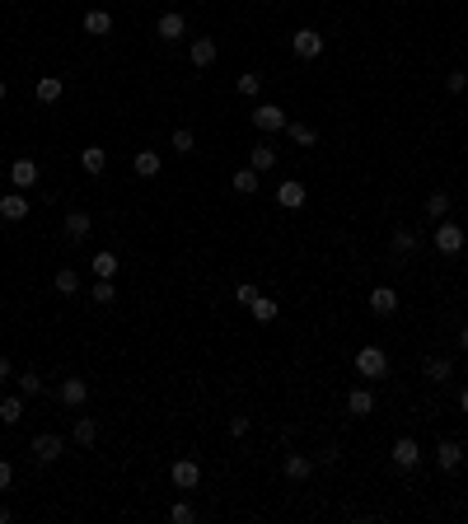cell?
<instances>
[{"label": "cell", "mask_w": 468, "mask_h": 524, "mask_svg": "<svg viewBox=\"0 0 468 524\" xmlns=\"http://www.w3.org/2000/svg\"><path fill=\"white\" fill-rule=\"evenodd\" d=\"M356 374H365V379H384V374H389V356H384V347H360L356 351Z\"/></svg>", "instance_id": "cell-1"}, {"label": "cell", "mask_w": 468, "mask_h": 524, "mask_svg": "<svg viewBox=\"0 0 468 524\" xmlns=\"http://www.w3.org/2000/svg\"><path fill=\"white\" fill-rule=\"evenodd\" d=\"M286 122H291V117H286V108H277V103H258V108H253V126H258V131H281Z\"/></svg>", "instance_id": "cell-2"}, {"label": "cell", "mask_w": 468, "mask_h": 524, "mask_svg": "<svg viewBox=\"0 0 468 524\" xmlns=\"http://www.w3.org/2000/svg\"><path fill=\"white\" fill-rule=\"evenodd\" d=\"M291 47H295V57H305V61H314V57L323 52V33H314V29H300V33H291Z\"/></svg>", "instance_id": "cell-3"}, {"label": "cell", "mask_w": 468, "mask_h": 524, "mask_svg": "<svg viewBox=\"0 0 468 524\" xmlns=\"http://www.w3.org/2000/svg\"><path fill=\"white\" fill-rule=\"evenodd\" d=\"M393 463H398V468H417L421 463V445L412 435H398V440H393Z\"/></svg>", "instance_id": "cell-4"}, {"label": "cell", "mask_w": 468, "mask_h": 524, "mask_svg": "<svg viewBox=\"0 0 468 524\" xmlns=\"http://www.w3.org/2000/svg\"><path fill=\"white\" fill-rule=\"evenodd\" d=\"M436 248L445 253V258H454V253L464 248V225H440L436 230Z\"/></svg>", "instance_id": "cell-5"}, {"label": "cell", "mask_w": 468, "mask_h": 524, "mask_svg": "<svg viewBox=\"0 0 468 524\" xmlns=\"http://www.w3.org/2000/svg\"><path fill=\"white\" fill-rule=\"evenodd\" d=\"M169 478H173V487H197V482H202V463L197 459H178Z\"/></svg>", "instance_id": "cell-6"}, {"label": "cell", "mask_w": 468, "mask_h": 524, "mask_svg": "<svg viewBox=\"0 0 468 524\" xmlns=\"http://www.w3.org/2000/svg\"><path fill=\"white\" fill-rule=\"evenodd\" d=\"M61 435H38V440H33V459L38 463H57L61 459Z\"/></svg>", "instance_id": "cell-7"}, {"label": "cell", "mask_w": 468, "mask_h": 524, "mask_svg": "<svg viewBox=\"0 0 468 524\" xmlns=\"http://www.w3.org/2000/svg\"><path fill=\"white\" fill-rule=\"evenodd\" d=\"M155 33H159V43H178V38H183L187 33V24H183V15H159V24H155Z\"/></svg>", "instance_id": "cell-8"}, {"label": "cell", "mask_w": 468, "mask_h": 524, "mask_svg": "<svg viewBox=\"0 0 468 524\" xmlns=\"http://www.w3.org/2000/svg\"><path fill=\"white\" fill-rule=\"evenodd\" d=\"M370 309L379 314V319H389L393 309H398V291H389V286H374V291H370Z\"/></svg>", "instance_id": "cell-9"}, {"label": "cell", "mask_w": 468, "mask_h": 524, "mask_svg": "<svg viewBox=\"0 0 468 524\" xmlns=\"http://www.w3.org/2000/svg\"><path fill=\"white\" fill-rule=\"evenodd\" d=\"M10 183H15V187H33V183H38V164H33L29 154L10 164Z\"/></svg>", "instance_id": "cell-10"}, {"label": "cell", "mask_w": 468, "mask_h": 524, "mask_svg": "<svg viewBox=\"0 0 468 524\" xmlns=\"http://www.w3.org/2000/svg\"><path fill=\"white\" fill-rule=\"evenodd\" d=\"M436 463L445 468V473L459 468V463H464V445H459V440H440V445H436Z\"/></svg>", "instance_id": "cell-11"}, {"label": "cell", "mask_w": 468, "mask_h": 524, "mask_svg": "<svg viewBox=\"0 0 468 524\" xmlns=\"http://www.w3.org/2000/svg\"><path fill=\"white\" fill-rule=\"evenodd\" d=\"M421 374H426L431 384H445V379L454 374V365L445 361V356H426V361H421Z\"/></svg>", "instance_id": "cell-12"}, {"label": "cell", "mask_w": 468, "mask_h": 524, "mask_svg": "<svg viewBox=\"0 0 468 524\" xmlns=\"http://www.w3.org/2000/svg\"><path fill=\"white\" fill-rule=\"evenodd\" d=\"M24 216H29V197L5 192V197H0V220H24Z\"/></svg>", "instance_id": "cell-13"}, {"label": "cell", "mask_w": 468, "mask_h": 524, "mask_svg": "<svg viewBox=\"0 0 468 524\" xmlns=\"http://www.w3.org/2000/svg\"><path fill=\"white\" fill-rule=\"evenodd\" d=\"M33 94H38V103H57L66 94V85H61V75H43L38 85H33Z\"/></svg>", "instance_id": "cell-14"}, {"label": "cell", "mask_w": 468, "mask_h": 524, "mask_svg": "<svg viewBox=\"0 0 468 524\" xmlns=\"http://www.w3.org/2000/svg\"><path fill=\"white\" fill-rule=\"evenodd\" d=\"M346 412L351 416H370L374 412V393L370 388H351V393H346Z\"/></svg>", "instance_id": "cell-15"}, {"label": "cell", "mask_w": 468, "mask_h": 524, "mask_svg": "<svg viewBox=\"0 0 468 524\" xmlns=\"http://www.w3.org/2000/svg\"><path fill=\"white\" fill-rule=\"evenodd\" d=\"M85 398H89V384H85L80 374H71V379L61 384V402H66V407H80Z\"/></svg>", "instance_id": "cell-16"}, {"label": "cell", "mask_w": 468, "mask_h": 524, "mask_svg": "<svg viewBox=\"0 0 468 524\" xmlns=\"http://www.w3.org/2000/svg\"><path fill=\"white\" fill-rule=\"evenodd\" d=\"M80 164H85V173H89V178H98V173L108 169V154L98 150V145H85V150H80Z\"/></svg>", "instance_id": "cell-17"}, {"label": "cell", "mask_w": 468, "mask_h": 524, "mask_svg": "<svg viewBox=\"0 0 468 524\" xmlns=\"http://www.w3.org/2000/svg\"><path fill=\"white\" fill-rule=\"evenodd\" d=\"M277 201L286 206V211L305 206V183H295V178H291V183H281V187H277Z\"/></svg>", "instance_id": "cell-18"}, {"label": "cell", "mask_w": 468, "mask_h": 524, "mask_svg": "<svg viewBox=\"0 0 468 524\" xmlns=\"http://www.w3.org/2000/svg\"><path fill=\"white\" fill-rule=\"evenodd\" d=\"M85 33H94V38L112 33V15L108 10H85Z\"/></svg>", "instance_id": "cell-19"}, {"label": "cell", "mask_w": 468, "mask_h": 524, "mask_svg": "<svg viewBox=\"0 0 468 524\" xmlns=\"http://www.w3.org/2000/svg\"><path fill=\"white\" fill-rule=\"evenodd\" d=\"M187 57H192V66L202 71V66L216 61V43H211V38H192V52H187Z\"/></svg>", "instance_id": "cell-20"}, {"label": "cell", "mask_w": 468, "mask_h": 524, "mask_svg": "<svg viewBox=\"0 0 468 524\" xmlns=\"http://www.w3.org/2000/svg\"><path fill=\"white\" fill-rule=\"evenodd\" d=\"M314 473V459H305V454H291V459H286V478L291 482H305Z\"/></svg>", "instance_id": "cell-21"}, {"label": "cell", "mask_w": 468, "mask_h": 524, "mask_svg": "<svg viewBox=\"0 0 468 524\" xmlns=\"http://www.w3.org/2000/svg\"><path fill=\"white\" fill-rule=\"evenodd\" d=\"M89 225H94V220L85 216V211H71V216H66V239H75V244H80V239L89 234Z\"/></svg>", "instance_id": "cell-22"}, {"label": "cell", "mask_w": 468, "mask_h": 524, "mask_svg": "<svg viewBox=\"0 0 468 524\" xmlns=\"http://www.w3.org/2000/svg\"><path fill=\"white\" fill-rule=\"evenodd\" d=\"M117 267H122V262H117V253H94V277L112 281V277H117Z\"/></svg>", "instance_id": "cell-23"}, {"label": "cell", "mask_w": 468, "mask_h": 524, "mask_svg": "<svg viewBox=\"0 0 468 524\" xmlns=\"http://www.w3.org/2000/svg\"><path fill=\"white\" fill-rule=\"evenodd\" d=\"M272 164H277V150H272V145H253L249 150V169H272Z\"/></svg>", "instance_id": "cell-24"}, {"label": "cell", "mask_w": 468, "mask_h": 524, "mask_svg": "<svg viewBox=\"0 0 468 524\" xmlns=\"http://www.w3.org/2000/svg\"><path fill=\"white\" fill-rule=\"evenodd\" d=\"M131 169H136L140 178H155V173H159V154L155 150H140L136 159H131Z\"/></svg>", "instance_id": "cell-25"}, {"label": "cell", "mask_w": 468, "mask_h": 524, "mask_svg": "<svg viewBox=\"0 0 468 524\" xmlns=\"http://www.w3.org/2000/svg\"><path fill=\"white\" fill-rule=\"evenodd\" d=\"M0 421H5V426L24 421V398H0Z\"/></svg>", "instance_id": "cell-26"}, {"label": "cell", "mask_w": 468, "mask_h": 524, "mask_svg": "<svg viewBox=\"0 0 468 524\" xmlns=\"http://www.w3.org/2000/svg\"><path fill=\"white\" fill-rule=\"evenodd\" d=\"M94 440H98V421H89V416H80V421H75V445H85V449H89Z\"/></svg>", "instance_id": "cell-27"}, {"label": "cell", "mask_w": 468, "mask_h": 524, "mask_svg": "<svg viewBox=\"0 0 468 524\" xmlns=\"http://www.w3.org/2000/svg\"><path fill=\"white\" fill-rule=\"evenodd\" d=\"M389 244H393V253H412V248H417V230H407V225H398Z\"/></svg>", "instance_id": "cell-28"}, {"label": "cell", "mask_w": 468, "mask_h": 524, "mask_svg": "<svg viewBox=\"0 0 468 524\" xmlns=\"http://www.w3.org/2000/svg\"><path fill=\"white\" fill-rule=\"evenodd\" d=\"M286 131H291V140H295V145H319V131H314V126H305V122H286Z\"/></svg>", "instance_id": "cell-29"}, {"label": "cell", "mask_w": 468, "mask_h": 524, "mask_svg": "<svg viewBox=\"0 0 468 524\" xmlns=\"http://www.w3.org/2000/svg\"><path fill=\"white\" fill-rule=\"evenodd\" d=\"M249 309H253V319H258V323H272V319H277V300H267V295H258Z\"/></svg>", "instance_id": "cell-30"}, {"label": "cell", "mask_w": 468, "mask_h": 524, "mask_svg": "<svg viewBox=\"0 0 468 524\" xmlns=\"http://www.w3.org/2000/svg\"><path fill=\"white\" fill-rule=\"evenodd\" d=\"M445 211H450V192H431V197H426V216L445 220Z\"/></svg>", "instance_id": "cell-31"}, {"label": "cell", "mask_w": 468, "mask_h": 524, "mask_svg": "<svg viewBox=\"0 0 468 524\" xmlns=\"http://www.w3.org/2000/svg\"><path fill=\"white\" fill-rule=\"evenodd\" d=\"M234 192H244V197L258 192V169H239V173H234Z\"/></svg>", "instance_id": "cell-32"}, {"label": "cell", "mask_w": 468, "mask_h": 524, "mask_svg": "<svg viewBox=\"0 0 468 524\" xmlns=\"http://www.w3.org/2000/svg\"><path fill=\"white\" fill-rule=\"evenodd\" d=\"M89 300H94V305H112V300H117V291H112V281H103V277H98V286L89 291Z\"/></svg>", "instance_id": "cell-33"}, {"label": "cell", "mask_w": 468, "mask_h": 524, "mask_svg": "<svg viewBox=\"0 0 468 524\" xmlns=\"http://www.w3.org/2000/svg\"><path fill=\"white\" fill-rule=\"evenodd\" d=\"M57 291H61V295H75V291H80V277L71 272V267H61V272H57Z\"/></svg>", "instance_id": "cell-34"}, {"label": "cell", "mask_w": 468, "mask_h": 524, "mask_svg": "<svg viewBox=\"0 0 468 524\" xmlns=\"http://www.w3.org/2000/svg\"><path fill=\"white\" fill-rule=\"evenodd\" d=\"M19 393H24V398H33V393H43V374H19Z\"/></svg>", "instance_id": "cell-35"}, {"label": "cell", "mask_w": 468, "mask_h": 524, "mask_svg": "<svg viewBox=\"0 0 468 524\" xmlns=\"http://www.w3.org/2000/svg\"><path fill=\"white\" fill-rule=\"evenodd\" d=\"M192 145H197V140H192V131H187V126H178V131H173V150H178V154H192Z\"/></svg>", "instance_id": "cell-36"}, {"label": "cell", "mask_w": 468, "mask_h": 524, "mask_svg": "<svg viewBox=\"0 0 468 524\" xmlns=\"http://www.w3.org/2000/svg\"><path fill=\"white\" fill-rule=\"evenodd\" d=\"M258 89H263V75H253V71L249 75H239V94H244V99H253Z\"/></svg>", "instance_id": "cell-37"}, {"label": "cell", "mask_w": 468, "mask_h": 524, "mask_svg": "<svg viewBox=\"0 0 468 524\" xmlns=\"http://www.w3.org/2000/svg\"><path fill=\"white\" fill-rule=\"evenodd\" d=\"M253 300H258V286L239 281V286H234V305H253Z\"/></svg>", "instance_id": "cell-38"}, {"label": "cell", "mask_w": 468, "mask_h": 524, "mask_svg": "<svg viewBox=\"0 0 468 524\" xmlns=\"http://www.w3.org/2000/svg\"><path fill=\"white\" fill-rule=\"evenodd\" d=\"M169 520H173V524H192V520H197V510H192V506H183V501H178V506L169 510Z\"/></svg>", "instance_id": "cell-39"}, {"label": "cell", "mask_w": 468, "mask_h": 524, "mask_svg": "<svg viewBox=\"0 0 468 524\" xmlns=\"http://www.w3.org/2000/svg\"><path fill=\"white\" fill-rule=\"evenodd\" d=\"M445 89H450V94H464V89H468V75H464V71H450V75H445Z\"/></svg>", "instance_id": "cell-40"}, {"label": "cell", "mask_w": 468, "mask_h": 524, "mask_svg": "<svg viewBox=\"0 0 468 524\" xmlns=\"http://www.w3.org/2000/svg\"><path fill=\"white\" fill-rule=\"evenodd\" d=\"M230 435H249V416H244V412L230 416Z\"/></svg>", "instance_id": "cell-41"}, {"label": "cell", "mask_w": 468, "mask_h": 524, "mask_svg": "<svg viewBox=\"0 0 468 524\" xmlns=\"http://www.w3.org/2000/svg\"><path fill=\"white\" fill-rule=\"evenodd\" d=\"M10 482H15V468L0 459V492H10Z\"/></svg>", "instance_id": "cell-42"}, {"label": "cell", "mask_w": 468, "mask_h": 524, "mask_svg": "<svg viewBox=\"0 0 468 524\" xmlns=\"http://www.w3.org/2000/svg\"><path fill=\"white\" fill-rule=\"evenodd\" d=\"M10 379H19V374L10 370V361H5V356H0V384H10Z\"/></svg>", "instance_id": "cell-43"}, {"label": "cell", "mask_w": 468, "mask_h": 524, "mask_svg": "<svg viewBox=\"0 0 468 524\" xmlns=\"http://www.w3.org/2000/svg\"><path fill=\"white\" fill-rule=\"evenodd\" d=\"M459 347H464V351H468V323L459 328Z\"/></svg>", "instance_id": "cell-44"}, {"label": "cell", "mask_w": 468, "mask_h": 524, "mask_svg": "<svg viewBox=\"0 0 468 524\" xmlns=\"http://www.w3.org/2000/svg\"><path fill=\"white\" fill-rule=\"evenodd\" d=\"M15 520V515H10V506H0V524H10Z\"/></svg>", "instance_id": "cell-45"}, {"label": "cell", "mask_w": 468, "mask_h": 524, "mask_svg": "<svg viewBox=\"0 0 468 524\" xmlns=\"http://www.w3.org/2000/svg\"><path fill=\"white\" fill-rule=\"evenodd\" d=\"M459 407H464V412H468V388H464V393H459Z\"/></svg>", "instance_id": "cell-46"}, {"label": "cell", "mask_w": 468, "mask_h": 524, "mask_svg": "<svg viewBox=\"0 0 468 524\" xmlns=\"http://www.w3.org/2000/svg\"><path fill=\"white\" fill-rule=\"evenodd\" d=\"M0 99H5V80H0Z\"/></svg>", "instance_id": "cell-47"}]
</instances>
